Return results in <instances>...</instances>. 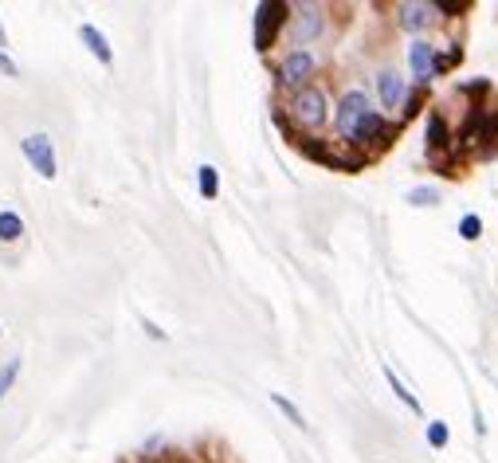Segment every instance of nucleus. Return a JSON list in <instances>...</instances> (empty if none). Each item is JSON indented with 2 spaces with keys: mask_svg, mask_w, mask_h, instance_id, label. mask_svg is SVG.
Instances as JSON below:
<instances>
[{
  "mask_svg": "<svg viewBox=\"0 0 498 463\" xmlns=\"http://www.w3.org/2000/svg\"><path fill=\"white\" fill-rule=\"evenodd\" d=\"M330 118H333V134H338V142L345 149L365 154L369 161L381 157L400 134V126L377 111L373 94L365 87H345L338 94V102H333Z\"/></svg>",
  "mask_w": 498,
  "mask_h": 463,
  "instance_id": "f257e3e1",
  "label": "nucleus"
},
{
  "mask_svg": "<svg viewBox=\"0 0 498 463\" xmlns=\"http://www.w3.org/2000/svg\"><path fill=\"white\" fill-rule=\"evenodd\" d=\"M330 111H333V106H330L326 87L310 83V87L287 94V99L275 106V122H279V130L295 142V138H314V134H318L322 126L330 122Z\"/></svg>",
  "mask_w": 498,
  "mask_h": 463,
  "instance_id": "f03ea898",
  "label": "nucleus"
},
{
  "mask_svg": "<svg viewBox=\"0 0 498 463\" xmlns=\"http://www.w3.org/2000/svg\"><path fill=\"white\" fill-rule=\"evenodd\" d=\"M413 99H416V91H413V79H408L405 71H396L393 63H385V67L373 71V102L385 118H393L396 126H405V114H408V102Z\"/></svg>",
  "mask_w": 498,
  "mask_h": 463,
  "instance_id": "7ed1b4c3",
  "label": "nucleus"
},
{
  "mask_svg": "<svg viewBox=\"0 0 498 463\" xmlns=\"http://www.w3.org/2000/svg\"><path fill=\"white\" fill-rule=\"evenodd\" d=\"M322 59L314 48H287L283 56L275 59V91L279 94H295L302 87H310L314 75H318Z\"/></svg>",
  "mask_w": 498,
  "mask_h": 463,
  "instance_id": "20e7f679",
  "label": "nucleus"
},
{
  "mask_svg": "<svg viewBox=\"0 0 498 463\" xmlns=\"http://www.w3.org/2000/svg\"><path fill=\"white\" fill-rule=\"evenodd\" d=\"M326 24H330V8L318 4V0H307V4H290V16H287V31H283V36L295 48H310L314 40L326 36Z\"/></svg>",
  "mask_w": 498,
  "mask_h": 463,
  "instance_id": "39448f33",
  "label": "nucleus"
},
{
  "mask_svg": "<svg viewBox=\"0 0 498 463\" xmlns=\"http://www.w3.org/2000/svg\"><path fill=\"white\" fill-rule=\"evenodd\" d=\"M424 149L443 174H456V169H451V157H456V130H451V122L443 111H431L424 118Z\"/></svg>",
  "mask_w": 498,
  "mask_h": 463,
  "instance_id": "423d86ee",
  "label": "nucleus"
},
{
  "mask_svg": "<svg viewBox=\"0 0 498 463\" xmlns=\"http://www.w3.org/2000/svg\"><path fill=\"white\" fill-rule=\"evenodd\" d=\"M287 16H290L287 0H263V4L255 8V31H252V36H255V51H259V56H267V51L283 40Z\"/></svg>",
  "mask_w": 498,
  "mask_h": 463,
  "instance_id": "0eeeda50",
  "label": "nucleus"
},
{
  "mask_svg": "<svg viewBox=\"0 0 498 463\" xmlns=\"http://www.w3.org/2000/svg\"><path fill=\"white\" fill-rule=\"evenodd\" d=\"M393 20H396L400 31H408L413 40H420V36H431V28L440 24V13L431 0H400L393 8Z\"/></svg>",
  "mask_w": 498,
  "mask_h": 463,
  "instance_id": "6e6552de",
  "label": "nucleus"
},
{
  "mask_svg": "<svg viewBox=\"0 0 498 463\" xmlns=\"http://www.w3.org/2000/svg\"><path fill=\"white\" fill-rule=\"evenodd\" d=\"M408 79L416 87H431L440 79V63H436V40L431 36H420V40H408Z\"/></svg>",
  "mask_w": 498,
  "mask_h": 463,
  "instance_id": "1a4fd4ad",
  "label": "nucleus"
},
{
  "mask_svg": "<svg viewBox=\"0 0 498 463\" xmlns=\"http://www.w3.org/2000/svg\"><path fill=\"white\" fill-rule=\"evenodd\" d=\"M20 154L28 157V165L36 169L43 181H56L59 174V161H56V146H51L48 134H28L24 142H20Z\"/></svg>",
  "mask_w": 498,
  "mask_h": 463,
  "instance_id": "9d476101",
  "label": "nucleus"
},
{
  "mask_svg": "<svg viewBox=\"0 0 498 463\" xmlns=\"http://www.w3.org/2000/svg\"><path fill=\"white\" fill-rule=\"evenodd\" d=\"M79 40L86 44V51H91V56L102 63V67H111V63H114V48H111V40H106V31H102V28L83 24V28H79Z\"/></svg>",
  "mask_w": 498,
  "mask_h": 463,
  "instance_id": "9b49d317",
  "label": "nucleus"
},
{
  "mask_svg": "<svg viewBox=\"0 0 498 463\" xmlns=\"http://www.w3.org/2000/svg\"><path fill=\"white\" fill-rule=\"evenodd\" d=\"M385 385H388V389H393V396H396V401L400 405H405L408 408V413H413V416H424V408H420V396L413 393V389H408V385L405 381H400V377H396V370H393V365H385Z\"/></svg>",
  "mask_w": 498,
  "mask_h": 463,
  "instance_id": "f8f14e48",
  "label": "nucleus"
},
{
  "mask_svg": "<svg viewBox=\"0 0 498 463\" xmlns=\"http://www.w3.org/2000/svg\"><path fill=\"white\" fill-rule=\"evenodd\" d=\"M197 192H200L204 200L220 197V169L209 165V161H204V165H197Z\"/></svg>",
  "mask_w": 498,
  "mask_h": 463,
  "instance_id": "ddd939ff",
  "label": "nucleus"
},
{
  "mask_svg": "<svg viewBox=\"0 0 498 463\" xmlns=\"http://www.w3.org/2000/svg\"><path fill=\"white\" fill-rule=\"evenodd\" d=\"M20 236H24V220H20V212L4 209V212H0V240H4V244H16Z\"/></svg>",
  "mask_w": 498,
  "mask_h": 463,
  "instance_id": "4468645a",
  "label": "nucleus"
},
{
  "mask_svg": "<svg viewBox=\"0 0 498 463\" xmlns=\"http://www.w3.org/2000/svg\"><path fill=\"white\" fill-rule=\"evenodd\" d=\"M413 209H436V204L443 200L440 197V189L436 185H416V189H408V197H405Z\"/></svg>",
  "mask_w": 498,
  "mask_h": 463,
  "instance_id": "2eb2a0df",
  "label": "nucleus"
},
{
  "mask_svg": "<svg viewBox=\"0 0 498 463\" xmlns=\"http://www.w3.org/2000/svg\"><path fill=\"white\" fill-rule=\"evenodd\" d=\"M271 405H275L279 413H283L295 428H307V416H302V408H298L295 401H290V396H283V393H271Z\"/></svg>",
  "mask_w": 498,
  "mask_h": 463,
  "instance_id": "dca6fc26",
  "label": "nucleus"
},
{
  "mask_svg": "<svg viewBox=\"0 0 498 463\" xmlns=\"http://www.w3.org/2000/svg\"><path fill=\"white\" fill-rule=\"evenodd\" d=\"M424 436H428V444L436 448V451H443V448L451 444V428L443 424V420H428V424H424Z\"/></svg>",
  "mask_w": 498,
  "mask_h": 463,
  "instance_id": "f3484780",
  "label": "nucleus"
},
{
  "mask_svg": "<svg viewBox=\"0 0 498 463\" xmlns=\"http://www.w3.org/2000/svg\"><path fill=\"white\" fill-rule=\"evenodd\" d=\"M16 377H20V358H13L8 365H0V401H4L8 389L16 385Z\"/></svg>",
  "mask_w": 498,
  "mask_h": 463,
  "instance_id": "a211bd4d",
  "label": "nucleus"
},
{
  "mask_svg": "<svg viewBox=\"0 0 498 463\" xmlns=\"http://www.w3.org/2000/svg\"><path fill=\"white\" fill-rule=\"evenodd\" d=\"M459 236H463L467 244L479 240V236H483V217H475V212H467V217L459 220Z\"/></svg>",
  "mask_w": 498,
  "mask_h": 463,
  "instance_id": "6ab92c4d",
  "label": "nucleus"
},
{
  "mask_svg": "<svg viewBox=\"0 0 498 463\" xmlns=\"http://www.w3.org/2000/svg\"><path fill=\"white\" fill-rule=\"evenodd\" d=\"M431 4H436L440 20H459L463 13H467V4H456V0H431Z\"/></svg>",
  "mask_w": 498,
  "mask_h": 463,
  "instance_id": "aec40b11",
  "label": "nucleus"
},
{
  "mask_svg": "<svg viewBox=\"0 0 498 463\" xmlns=\"http://www.w3.org/2000/svg\"><path fill=\"white\" fill-rule=\"evenodd\" d=\"M0 75H8V79H16V75H20V67H16V63L8 59V56H4V51H0Z\"/></svg>",
  "mask_w": 498,
  "mask_h": 463,
  "instance_id": "412c9836",
  "label": "nucleus"
},
{
  "mask_svg": "<svg viewBox=\"0 0 498 463\" xmlns=\"http://www.w3.org/2000/svg\"><path fill=\"white\" fill-rule=\"evenodd\" d=\"M4 44H8V36H4V24H0V51H4Z\"/></svg>",
  "mask_w": 498,
  "mask_h": 463,
  "instance_id": "4be33fe9",
  "label": "nucleus"
}]
</instances>
